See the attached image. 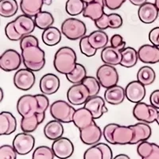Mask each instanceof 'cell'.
I'll return each mask as SVG.
<instances>
[{
    "label": "cell",
    "mask_w": 159,
    "mask_h": 159,
    "mask_svg": "<svg viewBox=\"0 0 159 159\" xmlns=\"http://www.w3.org/2000/svg\"><path fill=\"white\" fill-rule=\"evenodd\" d=\"M40 125L37 115H34L29 117H22L21 120V129L25 133H32L35 131Z\"/></svg>",
    "instance_id": "cell-39"
},
{
    "label": "cell",
    "mask_w": 159,
    "mask_h": 159,
    "mask_svg": "<svg viewBox=\"0 0 159 159\" xmlns=\"http://www.w3.org/2000/svg\"><path fill=\"white\" fill-rule=\"evenodd\" d=\"M2 99H3V91H2V89H1V99H0V101L2 102Z\"/></svg>",
    "instance_id": "cell-58"
},
{
    "label": "cell",
    "mask_w": 159,
    "mask_h": 159,
    "mask_svg": "<svg viewBox=\"0 0 159 159\" xmlns=\"http://www.w3.org/2000/svg\"><path fill=\"white\" fill-rule=\"evenodd\" d=\"M99 148L101 149L102 152H103V159H111L113 158V154H112V151L111 147L108 145L105 144V143H99L96 144Z\"/></svg>",
    "instance_id": "cell-51"
},
{
    "label": "cell",
    "mask_w": 159,
    "mask_h": 159,
    "mask_svg": "<svg viewBox=\"0 0 159 159\" xmlns=\"http://www.w3.org/2000/svg\"><path fill=\"white\" fill-rule=\"evenodd\" d=\"M158 111V109L152 104L149 105L143 102H139L134 107L133 116L139 121L150 124L156 122Z\"/></svg>",
    "instance_id": "cell-5"
},
{
    "label": "cell",
    "mask_w": 159,
    "mask_h": 159,
    "mask_svg": "<svg viewBox=\"0 0 159 159\" xmlns=\"http://www.w3.org/2000/svg\"><path fill=\"white\" fill-rule=\"evenodd\" d=\"M126 0H104L105 7L111 11H115L121 7Z\"/></svg>",
    "instance_id": "cell-49"
},
{
    "label": "cell",
    "mask_w": 159,
    "mask_h": 159,
    "mask_svg": "<svg viewBox=\"0 0 159 159\" xmlns=\"http://www.w3.org/2000/svg\"><path fill=\"white\" fill-rule=\"evenodd\" d=\"M67 98L72 105H83L90 98L89 90L83 83L74 84L67 92Z\"/></svg>",
    "instance_id": "cell-7"
},
{
    "label": "cell",
    "mask_w": 159,
    "mask_h": 159,
    "mask_svg": "<svg viewBox=\"0 0 159 159\" xmlns=\"http://www.w3.org/2000/svg\"><path fill=\"white\" fill-rule=\"evenodd\" d=\"M155 72L150 66H143L138 71L137 80L145 86L152 84L155 80Z\"/></svg>",
    "instance_id": "cell-34"
},
{
    "label": "cell",
    "mask_w": 159,
    "mask_h": 159,
    "mask_svg": "<svg viewBox=\"0 0 159 159\" xmlns=\"http://www.w3.org/2000/svg\"><path fill=\"white\" fill-rule=\"evenodd\" d=\"M42 42L48 46H54L61 40V32L57 27L50 26L45 30L42 35Z\"/></svg>",
    "instance_id": "cell-32"
},
{
    "label": "cell",
    "mask_w": 159,
    "mask_h": 159,
    "mask_svg": "<svg viewBox=\"0 0 159 159\" xmlns=\"http://www.w3.org/2000/svg\"><path fill=\"white\" fill-rule=\"evenodd\" d=\"M17 151L11 145H3L0 147V159H16Z\"/></svg>",
    "instance_id": "cell-44"
},
{
    "label": "cell",
    "mask_w": 159,
    "mask_h": 159,
    "mask_svg": "<svg viewBox=\"0 0 159 159\" xmlns=\"http://www.w3.org/2000/svg\"><path fill=\"white\" fill-rule=\"evenodd\" d=\"M122 50L113 46H106L101 52V60L104 64L116 65H120L122 61Z\"/></svg>",
    "instance_id": "cell-28"
},
{
    "label": "cell",
    "mask_w": 159,
    "mask_h": 159,
    "mask_svg": "<svg viewBox=\"0 0 159 159\" xmlns=\"http://www.w3.org/2000/svg\"><path fill=\"white\" fill-rule=\"evenodd\" d=\"M94 120L92 112L86 107H83L76 110L72 123L79 130H81L95 123Z\"/></svg>",
    "instance_id": "cell-23"
},
{
    "label": "cell",
    "mask_w": 159,
    "mask_h": 159,
    "mask_svg": "<svg viewBox=\"0 0 159 159\" xmlns=\"http://www.w3.org/2000/svg\"><path fill=\"white\" fill-rule=\"evenodd\" d=\"M150 104L157 107L159 110V89L154 91L150 94Z\"/></svg>",
    "instance_id": "cell-52"
},
{
    "label": "cell",
    "mask_w": 159,
    "mask_h": 159,
    "mask_svg": "<svg viewBox=\"0 0 159 159\" xmlns=\"http://www.w3.org/2000/svg\"><path fill=\"white\" fill-rule=\"evenodd\" d=\"M86 76H87V71L84 66L81 64H76L74 70L66 75L68 80L73 84L82 83Z\"/></svg>",
    "instance_id": "cell-37"
},
{
    "label": "cell",
    "mask_w": 159,
    "mask_h": 159,
    "mask_svg": "<svg viewBox=\"0 0 159 159\" xmlns=\"http://www.w3.org/2000/svg\"><path fill=\"white\" fill-rule=\"evenodd\" d=\"M86 4L82 0H68L65 5V11L70 16H76L84 12Z\"/></svg>",
    "instance_id": "cell-38"
},
{
    "label": "cell",
    "mask_w": 159,
    "mask_h": 159,
    "mask_svg": "<svg viewBox=\"0 0 159 159\" xmlns=\"http://www.w3.org/2000/svg\"><path fill=\"white\" fill-rule=\"evenodd\" d=\"M137 153L143 159H159V146L147 140L139 143Z\"/></svg>",
    "instance_id": "cell-25"
},
{
    "label": "cell",
    "mask_w": 159,
    "mask_h": 159,
    "mask_svg": "<svg viewBox=\"0 0 159 159\" xmlns=\"http://www.w3.org/2000/svg\"><path fill=\"white\" fill-rule=\"evenodd\" d=\"M126 98L125 89L119 85H114L108 88L104 92L105 101L111 105H119L122 103Z\"/></svg>",
    "instance_id": "cell-27"
},
{
    "label": "cell",
    "mask_w": 159,
    "mask_h": 159,
    "mask_svg": "<svg viewBox=\"0 0 159 159\" xmlns=\"http://www.w3.org/2000/svg\"><path fill=\"white\" fill-rule=\"evenodd\" d=\"M22 61L25 68L38 72L45 65V53L39 46V41L34 35H26L20 40Z\"/></svg>",
    "instance_id": "cell-1"
},
{
    "label": "cell",
    "mask_w": 159,
    "mask_h": 159,
    "mask_svg": "<svg viewBox=\"0 0 159 159\" xmlns=\"http://www.w3.org/2000/svg\"><path fill=\"white\" fill-rule=\"evenodd\" d=\"M5 34L6 36L7 37L8 39L11 40V41H13V42H18V41H20V40L23 38L17 31L16 28L15 26V24H14V21L9 22L7 25H6Z\"/></svg>",
    "instance_id": "cell-43"
},
{
    "label": "cell",
    "mask_w": 159,
    "mask_h": 159,
    "mask_svg": "<svg viewBox=\"0 0 159 159\" xmlns=\"http://www.w3.org/2000/svg\"><path fill=\"white\" fill-rule=\"evenodd\" d=\"M76 52L69 46H64L55 53L53 65L57 72L66 76L76 68Z\"/></svg>",
    "instance_id": "cell-2"
},
{
    "label": "cell",
    "mask_w": 159,
    "mask_h": 159,
    "mask_svg": "<svg viewBox=\"0 0 159 159\" xmlns=\"http://www.w3.org/2000/svg\"><path fill=\"white\" fill-rule=\"evenodd\" d=\"M80 52L88 57H93L94 55H96V52H97V49H94L90 44L88 36L83 37L80 39Z\"/></svg>",
    "instance_id": "cell-42"
},
{
    "label": "cell",
    "mask_w": 159,
    "mask_h": 159,
    "mask_svg": "<svg viewBox=\"0 0 159 159\" xmlns=\"http://www.w3.org/2000/svg\"><path fill=\"white\" fill-rule=\"evenodd\" d=\"M44 4V0H21L20 9L24 15L35 17L41 12Z\"/></svg>",
    "instance_id": "cell-30"
},
{
    "label": "cell",
    "mask_w": 159,
    "mask_h": 159,
    "mask_svg": "<svg viewBox=\"0 0 159 159\" xmlns=\"http://www.w3.org/2000/svg\"><path fill=\"white\" fill-rule=\"evenodd\" d=\"M104 0H95L93 2L85 5L83 16L96 22L104 14Z\"/></svg>",
    "instance_id": "cell-22"
},
{
    "label": "cell",
    "mask_w": 159,
    "mask_h": 159,
    "mask_svg": "<svg viewBox=\"0 0 159 159\" xmlns=\"http://www.w3.org/2000/svg\"><path fill=\"white\" fill-rule=\"evenodd\" d=\"M96 78L99 81L103 88L108 89L119 82V73L113 65H101L96 71Z\"/></svg>",
    "instance_id": "cell-6"
},
{
    "label": "cell",
    "mask_w": 159,
    "mask_h": 159,
    "mask_svg": "<svg viewBox=\"0 0 159 159\" xmlns=\"http://www.w3.org/2000/svg\"><path fill=\"white\" fill-rule=\"evenodd\" d=\"M49 111L51 116L56 120L62 123H72L76 109L70 103L64 100H57L50 105Z\"/></svg>",
    "instance_id": "cell-4"
},
{
    "label": "cell",
    "mask_w": 159,
    "mask_h": 159,
    "mask_svg": "<svg viewBox=\"0 0 159 159\" xmlns=\"http://www.w3.org/2000/svg\"><path fill=\"white\" fill-rule=\"evenodd\" d=\"M36 115L37 117H38V122H39V123L41 124V123L45 120V113H36Z\"/></svg>",
    "instance_id": "cell-54"
},
{
    "label": "cell",
    "mask_w": 159,
    "mask_h": 159,
    "mask_svg": "<svg viewBox=\"0 0 159 159\" xmlns=\"http://www.w3.org/2000/svg\"><path fill=\"white\" fill-rule=\"evenodd\" d=\"M60 84V80L57 76L52 73H47L40 80V90L42 94L51 96L59 90Z\"/></svg>",
    "instance_id": "cell-15"
},
{
    "label": "cell",
    "mask_w": 159,
    "mask_h": 159,
    "mask_svg": "<svg viewBox=\"0 0 159 159\" xmlns=\"http://www.w3.org/2000/svg\"><path fill=\"white\" fill-rule=\"evenodd\" d=\"M154 3H155L156 7H157V9H158L159 11V0H155V2H154Z\"/></svg>",
    "instance_id": "cell-59"
},
{
    "label": "cell",
    "mask_w": 159,
    "mask_h": 159,
    "mask_svg": "<svg viewBox=\"0 0 159 159\" xmlns=\"http://www.w3.org/2000/svg\"><path fill=\"white\" fill-rule=\"evenodd\" d=\"M158 14L159 11L155 3L148 2L140 6L138 11L139 18L144 24H151L155 22Z\"/></svg>",
    "instance_id": "cell-17"
},
{
    "label": "cell",
    "mask_w": 159,
    "mask_h": 159,
    "mask_svg": "<svg viewBox=\"0 0 159 159\" xmlns=\"http://www.w3.org/2000/svg\"><path fill=\"white\" fill-rule=\"evenodd\" d=\"M82 1H83L85 4H88V3H90V2H93V1H95V0H82Z\"/></svg>",
    "instance_id": "cell-57"
},
{
    "label": "cell",
    "mask_w": 159,
    "mask_h": 159,
    "mask_svg": "<svg viewBox=\"0 0 159 159\" xmlns=\"http://www.w3.org/2000/svg\"><path fill=\"white\" fill-rule=\"evenodd\" d=\"M82 83L89 89L90 97L97 96L98 93L100 91L101 84H100L97 78L94 77V76H86Z\"/></svg>",
    "instance_id": "cell-40"
},
{
    "label": "cell",
    "mask_w": 159,
    "mask_h": 159,
    "mask_svg": "<svg viewBox=\"0 0 159 159\" xmlns=\"http://www.w3.org/2000/svg\"><path fill=\"white\" fill-rule=\"evenodd\" d=\"M65 129L61 122L58 120H52L49 122L44 127V134L48 139L55 141L60 138L63 137Z\"/></svg>",
    "instance_id": "cell-29"
},
{
    "label": "cell",
    "mask_w": 159,
    "mask_h": 159,
    "mask_svg": "<svg viewBox=\"0 0 159 159\" xmlns=\"http://www.w3.org/2000/svg\"><path fill=\"white\" fill-rule=\"evenodd\" d=\"M54 152L52 148L46 146H42L36 149L33 153V159H53Z\"/></svg>",
    "instance_id": "cell-41"
},
{
    "label": "cell",
    "mask_w": 159,
    "mask_h": 159,
    "mask_svg": "<svg viewBox=\"0 0 159 159\" xmlns=\"http://www.w3.org/2000/svg\"><path fill=\"white\" fill-rule=\"evenodd\" d=\"M34 22L38 29L45 30L54 23V18L48 11H41L34 17Z\"/></svg>",
    "instance_id": "cell-36"
},
{
    "label": "cell",
    "mask_w": 159,
    "mask_h": 159,
    "mask_svg": "<svg viewBox=\"0 0 159 159\" xmlns=\"http://www.w3.org/2000/svg\"><path fill=\"white\" fill-rule=\"evenodd\" d=\"M123 18L119 14H103L101 18L95 22V25L99 30L119 29L123 25Z\"/></svg>",
    "instance_id": "cell-18"
},
{
    "label": "cell",
    "mask_w": 159,
    "mask_h": 159,
    "mask_svg": "<svg viewBox=\"0 0 159 159\" xmlns=\"http://www.w3.org/2000/svg\"><path fill=\"white\" fill-rule=\"evenodd\" d=\"M38 101V108L37 113H45L49 106V100L45 94L35 95Z\"/></svg>",
    "instance_id": "cell-47"
},
{
    "label": "cell",
    "mask_w": 159,
    "mask_h": 159,
    "mask_svg": "<svg viewBox=\"0 0 159 159\" xmlns=\"http://www.w3.org/2000/svg\"><path fill=\"white\" fill-rule=\"evenodd\" d=\"M122 61L120 65L124 68H132L137 64L139 59L138 51L132 47H125L122 50Z\"/></svg>",
    "instance_id": "cell-33"
},
{
    "label": "cell",
    "mask_w": 159,
    "mask_h": 159,
    "mask_svg": "<svg viewBox=\"0 0 159 159\" xmlns=\"http://www.w3.org/2000/svg\"><path fill=\"white\" fill-rule=\"evenodd\" d=\"M88 38L92 47L96 49H104L109 42L108 35L101 30L91 33Z\"/></svg>",
    "instance_id": "cell-31"
},
{
    "label": "cell",
    "mask_w": 159,
    "mask_h": 159,
    "mask_svg": "<svg viewBox=\"0 0 159 159\" xmlns=\"http://www.w3.org/2000/svg\"><path fill=\"white\" fill-rule=\"evenodd\" d=\"M22 54L15 49H7L1 55L0 68L5 72L17 70L22 64Z\"/></svg>",
    "instance_id": "cell-10"
},
{
    "label": "cell",
    "mask_w": 159,
    "mask_h": 159,
    "mask_svg": "<svg viewBox=\"0 0 159 159\" xmlns=\"http://www.w3.org/2000/svg\"><path fill=\"white\" fill-rule=\"evenodd\" d=\"M149 40L152 45L159 47V26L154 27L149 33Z\"/></svg>",
    "instance_id": "cell-50"
},
{
    "label": "cell",
    "mask_w": 159,
    "mask_h": 159,
    "mask_svg": "<svg viewBox=\"0 0 159 159\" xmlns=\"http://www.w3.org/2000/svg\"><path fill=\"white\" fill-rule=\"evenodd\" d=\"M134 130L130 126L118 125L113 133V141L115 145L130 144L134 138Z\"/></svg>",
    "instance_id": "cell-21"
},
{
    "label": "cell",
    "mask_w": 159,
    "mask_h": 159,
    "mask_svg": "<svg viewBox=\"0 0 159 159\" xmlns=\"http://www.w3.org/2000/svg\"><path fill=\"white\" fill-rule=\"evenodd\" d=\"M140 61L145 64H156L159 62V47L154 45H143L138 50Z\"/></svg>",
    "instance_id": "cell-16"
},
{
    "label": "cell",
    "mask_w": 159,
    "mask_h": 159,
    "mask_svg": "<svg viewBox=\"0 0 159 159\" xmlns=\"http://www.w3.org/2000/svg\"><path fill=\"white\" fill-rule=\"evenodd\" d=\"M38 101L36 96L24 95L18 99L17 110L22 117H29L35 115L38 111Z\"/></svg>",
    "instance_id": "cell-8"
},
{
    "label": "cell",
    "mask_w": 159,
    "mask_h": 159,
    "mask_svg": "<svg viewBox=\"0 0 159 159\" xmlns=\"http://www.w3.org/2000/svg\"><path fill=\"white\" fill-rule=\"evenodd\" d=\"M52 149L54 152L55 157L60 159L70 157L74 152V146L70 139L61 137L53 142Z\"/></svg>",
    "instance_id": "cell-12"
},
{
    "label": "cell",
    "mask_w": 159,
    "mask_h": 159,
    "mask_svg": "<svg viewBox=\"0 0 159 159\" xmlns=\"http://www.w3.org/2000/svg\"><path fill=\"white\" fill-rule=\"evenodd\" d=\"M119 124L117 123H109L107 126H105V127L103 130V136L105 139V140L108 143L112 145L114 144V141H113V133L117 126Z\"/></svg>",
    "instance_id": "cell-46"
},
{
    "label": "cell",
    "mask_w": 159,
    "mask_h": 159,
    "mask_svg": "<svg viewBox=\"0 0 159 159\" xmlns=\"http://www.w3.org/2000/svg\"><path fill=\"white\" fill-rule=\"evenodd\" d=\"M156 122H157V125L159 126V111H158V115H157V119H156Z\"/></svg>",
    "instance_id": "cell-60"
},
{
    "label": "cell",
    "mask_w": 159,
    "mask_h": 159,
    "mask_svg": "<svg viewBox=\"0 0 159 159\" xmlns=\"http://www.w3.org/2000/svg\"><path fill=\"white\" fill-rule=\"evenodd\" d=\"M44 4L47 6L51 5L52 4V0H44Z\"/></svg>",
    "instance_id": "cell-56"
},
{
    "label": "cell",
    "mask_w": 159,
    "mask_h": 159,
    "mask_svg": "<svg viewBox=\"0 0 159 159\" xmlns=\"http://www.w3.org/2000/svg\"><path fill=\"white\" fill-rule=\"evenodd\" d=\"M17 120L9 111L0 114V135H10L16 130Z\"/></svg>",
    "instance_id": "cell-24"
},
{
    "label": "cell",
    "mask_w": 159,
    "mask_h": 159,
    "mask_svg": "<svg viewBox=\"0 0 159 159\" xmlns=\"http://www.w3.org/2000/svg\"><path fill=\"white\" fill-rule=\"evenodd\" d=\"M114 159H130V157L126 154H119V155L116 156Z\"/></svg>",
    "instance_id": "cell-55"
},
{
    "label": "cell",
    "mask_w": 159,
    "mask_h": 159,
    "mask_svg": "<svg viewBox=\"0 0 159 159\" xmlns=\"http://www.w3.org/2000/svg\"><path fill=\"white\" fill-rule=\"evenodd\" d=\"M35 145L34 137L30 133H20L13 140V147L19 155H26L30 154Z\"/></svg>",
    "instance_id": "cell-11"
},
{
    "label": "cell",
    "mask_w": 159,
    "mask_h": 159,
    "mask_svg": "<svg viewBox=\"0 0 159 159\" xmlns=\"http://www.w3.org/2000/svg\"><path fill=\"white\" fill-rule=\"evenodd\" d=\"M14 24H15L17 31L22 37L31 34L36 27V24L32 17H30L24 14L17 17L15 20H14Z\"/></svg>",
    "instance_id": "cell-20"
},
{
    "label": "cell",
    "mask_w": 159,
    "mask_h": 159,
    "mask_svg": "<svg viewBox=\"0 0 159 159\" xmlns=\"http://www.w3.org/2000/svg\"><path fill=\"white\" fill-rule=\"evenodd\" d=\"M111 45L115 48H118V49L123 50L125 47H126V42L123 41V38L121 35L119 34H115L111 37Z\"/></svg>",
    "instance_id": "cell-48"
},
{
    "label": "cell",
    "mask_w": 159,
    "mask_h": 159,
    "mask_svg": "<svg viewBox=\"0 0 159 159\" xmlns=\"http://www.w3.org/2000/svg\"><path fill=\"white\" fill-rule=\"evenodd\" d=\"M13 80L17 89L22 91H28L34 85L36 77L34 71L25 68L17 71Z\"/></svg>",
    "instance_id": "cell-9"
},
{
    "label": "cell",
    "mask_w": 159,
    "mask_h": 159,
    "mask_svg": "<svg viewBox=\"0 0 159 159\" xmlns=\"http://www.w3.org/2000/svg\"><path fill=\"white\" fill-rule=\"evenodd\" d=\"M18 4L16 0H0V15L3 18H11L16 15Z\"/></svg>",
    "instance_id": "cell-35"
},
{
    "label": "cell",
    "mask_w": 159,
    "mask_h": 159,
    "mask_svg": "<svg viewBox=\"0 0 159 159\" xmlns=\"http://www.w3.org/2000/svg\"><path fill=\"white\" fill-rule=\"evenodd\" d=\"M84 159H103V152L97 145H93L85 151L84 154Z\"/></svg>",
    "instance_id": "cell-45"
},
{
    "label": "cell",
    "mask_w": 159,
    "mask_h": 159,
    "mask_svg": "<svg viewBox=\"0 0 159 159\" xmlns=\"http://www.w3.org/2000/svg\"><path fill=\"white\" fill-rule=\"evenodd\" d=\"M129 1H130V3L134 6H137V7H140V6L147 2V0H129Z\"/></svg>",
    "instance_id": "cell-53"
},
{
    "label": "cell",
    "mask_w": 159,
    "mask_h": 159,
    "mask_svg": "<svg viewBox=\"0 0 159 159\" xmlns=\"http://www.w3.org/2000/svg\"><path fill=\"white\" fill-rule=\"evenodd\" d=\"M145 87L146 86L139 80L130 82L125 89L126 98L131 103H137L142 102L147 93Z\"/></svg>",
    "instance_id": "cell-14"
},
{
    "label": "cell",
    "mask_w": 159,
    "mask_h": 159,
    "mask_svg": "<svg viewBox=\"0 0 159 159\" xmlns=\"http://www.w3.org/2000/svg\"><path fill=\"white\" fill-rule=\"evenodd\" d=\"M102 134V130L96 123H93L89 125V127L80 130V138L81 142L85 145L89 146L97 144L101 139Z\"/></svg>",
    "instance_id": "cell-13"
},
{
    "label": "cell",
    "mask_w": 159,
    "mask_h": 159,
    "mask_svg": "<svg viewBox=\"0 0 159 159\" xmlns=\"http://www.w3.org/2000/svg\"><path fill=\"white\" fill-rule=\"evenodd\" d=\"M61 29L64 36L71 41L81 39L85 36L87 32L84 22L74 18H69L65 20L62 22Z\"/></svg>",
    "instance_id": "cell-3"
},
{
    "label": "cell",
    "mask_w": 159,
    "mask_h": 159,
    "mask_svg": "<svg viewBox=\"0 0 159 159\" xmlns=\"http://www.w3.org/2000/svg\"><path fill=\"white\" fill-rule=\"evenodd\" d=\"M130 127L134 130V134L130 145L138 144L143 141L148 140L151 136L152 130L149 123H145V122H140L136 124L130 125Z\"/></svg>",
    "instance_id": "cell-26"
},
{
    "label": "cell",
    "mask_w": 159,
    "mask_h": 159,
    "mask_svg": "<svg viewBox=\"0 0 159 159\" xmlns=\"http://www.w3.org/2000/svg\"><path fill=\"white\" fill-rule=\"evenodd\" d=\"M84 107L89 109L92 112L94 119L101 118L103 114L108 111V109L105 106L104 99L101 96H95L90 97L88 101L84 103Z\"/></svg>",
    "instance_id": "cell-19"
}]
</instances>
